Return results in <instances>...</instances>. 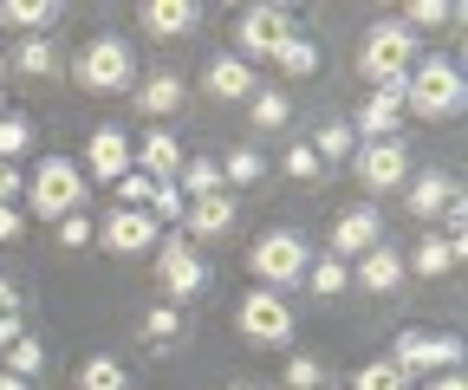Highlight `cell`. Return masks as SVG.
Listing matches in <instances>:
<instances>
[{
	"label": "cell",
	"mask_w": 468,
	"mask_h": 390,
	"mask_svg": "<svg viewBox=\"0 0 468 390\" xmlns=\"http://www.w3.org/2000/svg\"><path fill=\"white\" fill-rule=\"evenodd\" d=\"M261 176H267V156H261V150L241 143V150H228V156H221V189H228V195H234V189H248V183H261Z\"/></svg>",
	"instance_id": "cell-27"
},
{
	"label": "cell",
	"mask_w": 468,
	"mask_h": 390,
	"mask_svg": "<svg viewBox=\"0 0 468 390\" xmlns=\"http://www.w3.org/2000/svg\"><path fill=\"white\" fill-rule=\"evenodd\" d=\"M280 39H292V14L286 7H248L234 20V59L254 66V59H273Z\"/></svg>",
	"instance_id": "cell-10"
},
{
	"label": "cell",
	"mask_w": 468,
	"mask_h": 390,
	"mask_svg": "<svg viewBox=\"0 0 468 390\" xmlns=\"http://www.w3.org/2000/svg\"><path fill=\"white\" fill-rule=\"evenodd\" d=\"M351 170H358L365 195H403V183H410L417 163H410V143H403V137H384V143H358Z\"/></svg>",
	"instance_id": "cell-9"
},
{
	"label": "cell",
	"mask_w": 468,
	"mask_h": 390,
	"mask_svg": "<svg viewBox=\"0 0 468 390\" xmlns=\"http://www.w3.org/2000/svg\"><path fill=\"white\" fill-rule=\"evenodd\" d=\"M79 390H131V371L117 364L111 352H91V358L79 364Z\"/></svg>",
	"instance_id": "cell-28"
},
{
	"label": "cell",
	"mask_w": 468,
	"mask_h": 390,
	"mask_svg": "<svg viewBox=\"0 0 468 390\" xmlns=\"http://www.w3.org/2000/svg\"><path fill=\"white\" fill-rule=\"evenodd\" d=\"M176 189H183V202L221 195V163H215V156H189V163H183V176H176Z\"/></svg>",
	"instance_id": "cell-26"
},
{
	"label": "cell",
	"mask_w": 468,
	"mask_h": 390,
	"mask_svg": "<svg viewBox=\"0 0 468 390\" xmlns=\"http://www.w3.org/2000/svg\"><path fill=\"white\" fill-rule=\"evenodd\" d=\"M397 20H403L410 33H436V26H455V20H462V7H449V0H410Z\"/></svg>",
	"instance_id": "cell-30"
},
{
	"label": "cell",
	"mask_w": 468,
	"mask_h": 390,
	"mask_svg": "<svg viewBox=\"0 0 468 390\" xmlns=\"http://www.w3.org/2000/svg\"><path fill=\"white\" fill-rule=\"evenodd\" d=\"M20 195H27L20 163H0V208H20Z\"/></svg>",
	"instance_id": "cell-42"
},
{
	"label": "cell",
	"mask_w": 468,
	"mask_h": 390,
	"mask_svg": "<svg viewBox=\"0 0 468 390\" xmlns=\"http://www.w3.org/2000/svg\"><path fill=\"white\" fill-rule=\"evenodd\" d=\"M163 241V228L144 215V208H111L104 221H98V248L104 254H150Z\"/></svg>",
	"instance_id": "cell-13"
},
{
	"label": "cell",
	"mask_w": 468,
	"mask_h": 390,
	"mask_svg": "<svg viewBox=\"0 0 468 390\" xmlns=\"http://www.w3.org/2000/svg\"><path fill=\"white\" fill-rule=\"evenodd\" d=\"M371 248H384V215H378L371 202H358V208H345V215L332 221V248H325V254H338V260L351 267V260H365Z\"/></svg>",
	"instance_id": "cell-12"
},
{
	"label": "cell",
	"mask_w": 468,
	"mask_h": 390,
	"mask_svg": "<svg viewBox=\"0 0 468 390\" xmlns=\"http://www.w3.org/2000/svg\"><path fill=\"white\" fill-rule=\"evenodd\" d=\"M286 176L292 183H319L325 176V163L313 156V143H286Z\"/></svg>",
	"instance_id": "cell-39"
},
{
	"label": "cell",
	"mask_w": 468,
	"mask_h": 390,
	"mask_svg": "<svg viewBox=\"0 0 468 390\" xmlns=\"http://www.w3.org/2000/svg\"><path fill=\"white\" fill-rule=\"evenodd\" d=\"M417 52H423V39L410 33L403 20H378V26L365 33V46H358V72H365L371 91H378V85H397L410 66H417Z\"/></svg>",
	"instance_id": "cell-4"
},
{
	"label": "cell",
	"mask_w": 468,
	"mask_h": 390,
	"mask_svg": "<svg viewBox=\"0 0 468 390\" xmlns=\"http://www.w3.org/2000/svg\"><path fill=\"white\" fill-rule=\"evenodd\" d=\"M234 332L248 345H292V306L286 293H267V287H248L234 300Z\"/></svg>",
	"instance_id": "cell-8"
},
{
	"label": "cell",
	"mask_w": 468,
	"mask_h": 390,
	"mask_svg": "<svg viewBox=\"0 0 468 390\" xmlns=\"http://www.w3.org/2000/svg\"><path fill=\"white\" fill-rule=\"evenodd\" d=\"M248 118H254V131H286L292 104H286V91H254L248 98Z\"/></svg>",
	"instance_id": "cell-32"
},
{
	"label": "cell",
	"mask_w": 468,
	"mask_h": 390,
	"mask_svg": "<svg viewBox=\"0 0 468 390\" xmlns=\"http://www.w3.org/2000/svg\"><path fill=\"white\" fill-rule=\"evenodd\" d=\"M20 339H27V319L20 312H0V352H14Z\"/></svg>",
	"instance_id": "cell-43"
},
{
	"label": "cell",
	"mask_w": 468,
	"mask_h": 390,
	"mask_svg": "<svg viewBox=\"0 0 468 390\" xmlns=\"http://www.w3.org/2000/svg\"><path fill=\"white\" fill-rule=\"evenodd\" d=\"M0 390H27V384H20V377H7V371H0Z\"/></svg>",
	"instance_id": "cell-47"
},
{
	"label": "cell",
	"mask_w": 468,
	"mask_h": 390,
	"mask_svg": "<svg viewBox=\"0 0 468 390\" xmlns=\"http://www.w3.org/2000/svg\"><path fill=\"white\" fill-rule=\"evenodd\" d=\"M131 104L144 111L150 124H163L169 111H183V79H176V72H150V79H144V85L131 91Z\"/></svg>",
	"instance_id": "cell-20"
},
{
	"label": "cell",
	"mask_w": 468,
	"mask_h": 390,
	"mask_svg": "<svg viewBox=\"0 0 468 390\" xmlns=\"http://www.w3.org/2000/svg\"><path fill=\"white\" fill-rule=\"evenodd\" d=\"M0 358H7V377H20V384H27V377H39V371H46V345H39V339H33V332H27V339H20V345H14V352H0Z\"/></svg>",
	"instance_id": "cell-33"
},
{
	"label": "cell",
	"mask_w": 468,
	"mask_h": 390,
	"mask_svg": "<svg viewBox=\"0 0 468 390\" xmlns=\"http://www.w3.org/2000/svg\"><path fill=\"white\" fill-rule=\"evenodd\" d=\"M273 66H280L286 79H313V72H319V46L292 33V39H280V52H273Z\"/></svg>",
	"instance_id": "cell-31"
},
{
	"label": "cell",
	"mask_w": 468,
	"mask_h": 390,
	"mask_svg": "<svg viewBox=\"0 0 468 390\" xmlns=\"http://www.w3.org/2000/svg\"><path fill=\"white\" fill-rule=\"evenodd\" d=\"M85 170L72 156H46L39 170H33V183H27V215L33 221H66V215H79L85 208Z\"/></svg>",
	"instance_id": "cell-3"
},
{
	"label": "cell",
	"mask_w": 468,
	"mask_h": 390,
	"mask_svg": "<svg viewBox=\"0 0 468 390\" xmlns=\"http://www.w3.org/2000/svg\"><path fill=\"white\" fill-rule=\"evenodd\" d=\"M20 306H27V300H20V287L7 280V273H0V312H20Z\"/></svg>",
	"instance_id": "cell-45"
},
{
	"label": "cell",
	"mask_w": 468,
	"mask_h": 390,
	"mask_svg": "<svg viewBox=\"0 0 468 390\" xmlns=\"http://www.w3.org/2000/svg\"><path fill=\"white\" fill-rule=\"evenodd\" d=\"M202 85H208V98H254L261 85H254V66H241L234 52H221V59H208V72H202Z\"/></svg>",
	"instance_id": "cell-21"
},
{
	"label": "cell",
	"mask_w": 468,
	"mask_h": 390,
	"mask_svg": "<svg viewBox=\"0 0 468 390\" xmlns=\"http://www.w3.org/2000/svg\"><path fill=\"white\" fill-rule=\"evenodd\" d=\"M183 208H189V202H183V189H176V183H156V195H150V208H144V215L156 221V228H169V221L183 228Z\"/></svg>",
	"instance_id": "cell-36"
},
{
	"label": "cell",
	"mask_w": 468,
	"mask_h": 390,
	"mask_svg": "<svg viewBox=\"0 0 468 390\" xmlns=\"http://www.w3.org/2000/svg\"><path fill=\"white\" fill-rule=\"evenodd\" d=\"M27 143H33V124H27V118H14V111H0V163H14Z\"/></svg>",
	"instance_id": "cell-38"
},
{
	"label": "cell",
	"mask_w": 468,
	"mask_h": 390,
	"mask_svg": "<svg viewBox=\"0 0 468 390\" xmlns=\"http://www.w3.org/2000/svg\"><path fill=\"white\" fill-rule=\"evenodd\" d=\"M390 364L403 377H417V371H462V339L455 332H423V325H403L397 339H390Z\"/></svg>",
	"instance_id": "cell-7"
},
{
	"label": "cell",
	"mask_w": 468,
	"mask_h": 390,
	"mask_svg": "<svg viewBox=\"0 0 468 390\" xmlns=\"http://www.w3.org/2000/svg\"><path fill=\"white\" fill-rule=\"evenodd\" d=\"M455 195H462V183L442 176V170H410V183H403V208L417 215V221H436Z\"/></svg>",
	"instance_id": "cell-16"
},
{
	"label": "cell",
	"mask_w": 468,
	"mask_h": 390,
	"mask_svg": "<svg viewBox=\"0 0 468 390\" xmlns=\"http://www.w3.org/2000/svg\"><path fill=\"white\" fill-rule=\"evenodd\" d=\"M111 189H117V208H150V195H156V183L137 176V170H131L124 183H111Z\"/></svg>",
	"instance_id": "cell-41"
},
{
	"label": "cell",
	"mask_w": 468,
	"mask_h": 390,
	"mask_svg": "<svg viewBox=\"0 0 468 390\" xmlns=\"http://www.w3.org/2000/svg\"><path fill=\"white\" fill-rule=\"evenodd\" d=\"M306 267H313V248H306L300 228H267V235L248 248V273H254V287H267V293L300 287Z\"/></svg>",
	"instance_id": "cell-2"
},
{
	"label": "cell",
	"mask_w": 468,
	"mask_h": 390,
	"mask_svg": "<svg viewBox=\"0 0 468 390\" xmlns=\"http://www.w3.org/2000/svg\"><path fill=\"white\" fill-rule=\"evenodd\" d=\"M462 104H468L462 66L442 59V52H417V66L403 72V118L442 124V118H462Z\"/></svg>",
	"instance_id": "cell-1"
},
{
	"label": "cell",
	"mask_w": 468,
	"mask_h": 390,
	"mask_svg": "<svg viewBox=\"0 0 468 390\" xmlns=\"http://www.w3.org/2000/svg\"><path fill=\"white\" fill-rule=\"evenodd\" d=\"M27 235V215L20 208H0V241H20Z\"/></svg>",
	"instance_id": "cell-44"
},
{
	"label": "cell",
	"mask_w": 468,
	"mask_h": 390,
	"mask_svg": "<svg viewBox=\"0 0 468 390\" xmlns=\"http://www.w3.org/2000/svg\"><path fill=\"white\" fill-rule=\"evenodd\" d=\"M202 287H208V260L183 241V228L169 241H156V293H163V306L183 312V300H196Z\"/></svg>",
	"instance_id": "cell-6"
},
{
	"label": "cell",
	"mask_w": 468,
	"mask_h": 390,
	"mask_svg": "<svg viewBox=\"0 0 468 390\" xmlns=\"http://www.w3.org/2000/svg\"><path fill=\"white\" fill-rule=\"evenodd\" d=\"M430 390H468V377H462V371H436Z\"/></svg>",
	"instance_id": "cell-46"
},
{
	"label": "cell",
	"mask_w": 468,
	"mask_h": 390,
	"mask_svg": "<svg viewBox=\"0 0 468 390\" xmlns=\"http://www.w3.org/2000/svg\"><path fill=\"white\" fill-rule=\"evenodd\" d=\"M72 72H79V85L98 91V98L131 91V79H137L131 39H124V33H98V39H85V46H79V59H72Z\"/></svg>",
	"instance_id": "cell-5"
},
{
	"label": "cell",
	"mask_w": 468,
	"mask_h": 390,
	"mask_svg": "<svg viewBox=\"0 0 468 390\" xmlns=\"http://www.w3.org/2000/svg\"><path fill=\"white\" fill-rule=\"evenodd\" d=\"M144 339L150 345H176V339H183V312H176V306H150L144 312Z\"/></svg>",
	"instance_id": "cell-35"
},
{
	"label": "cell",
	"mask_w": 468,
	"mask_h": 390,
	"mask_svg": "<svg viewBox=\"0 0 468 390\" xmlns=\"http://www.w3.org/2000/svg\"><path fill=\"white\" fill-rule=\"evenodd\" d=\"M137 170V143L117 131V124H98L91 131V143H85V183L98 176V183H124Z\"/></svg>",
	"instance_id": "cell-11"
},
{
	"label": "cell",
	"mask_w": 468,
	"mask_h": 390,
	"mask_svg": "<svg viewBox=\"0 0 468 390\" xmlns=\"http://www.w3.org/2000/svg\"><path fill=\"white\" fill-rule=\"evenodd\" d=\"M0 20L20 26L27 39H46V26L58 20V0H0Z\"/></svg>",
	"instance_id": "cell-24"
},
{
	"label": "cell",
	"mask_w": 468,
	"mask_h": 390,
	"mask_svg": "<svg viewBox=\"0 0 468 390\" xmlns=\"http://www.w3.org/2000/svg\"><path fill=\"white\" fill-rule=\"evenodd\" d=\"M58 66V39H20L14 52H7V72H20V79H52Z\"/></svg>",
	"instance_id": "cell-22"
},
{
	"label": "cell",
	"mask_w": 468,
	"mask_h": 390,
	"mask_svg": "<svg viewBox=\"0 0 468 390\" xmlns=\"http://www.w3.org/2000/svg\"><path fill=\"white\" fill-rule=\"evenodd\" d=\"M313 156H319V163H345V156H358L351 118H325V124H319V137H313Z\"/></svg>",
	"instance_id": "cell-29"
},
{
	"label": "cell",
	"mask_w": 468,
	"mask_h": 390,
	"mask_svg": "<svg viewBox=\"0 0 468 390\" xmlns=\"http://www.w3.org/2000/svg\"><path fill=\"white\" fill-rule=\"evenodd\" d=\"M319 390H345V384H332V377H325V384H319Z\"/></svg>",
	"instance_id": "cell-48"
},
{
	"label": "cell",
	"mask_w": 468,
	"mask_h": 390,
	"mask_svg": "<svg viewBox=\"0 0 468 390\" xmlns=\"http://www.w3.org/2000/svg\"><path fill=\"white\" fill-rule=\"evenodd\" d=\"M183 137L176 131H163V124H150L144 137H137V176H150V183H176L183 176Z\"/></svg>",
	"instance_id": "cell-15"
},
{
	"label": "cell",
	"mask_w": 468,
	"mask_h": 390,
	"mask_svg": "<svg viewBox=\"0 0 468 390\" xmlns=\"http://www.w3.org/2000/svg\"><path fill=\"white\" fill-rule=\"evenodd\" d=\"M319 384H325V364L313 352H292L286 358V390H319Z\"/></svg>",
	"instance_id": "cell-37"
},
{
	"label": "cell",
	"mask_w": 468,
	"mask_h": 390,
	"mask_svg": "<svg viewBox=\"0 0 468 390\" xmlns=\"http://www.w3.org/2000/svg\"><path fill=\"white\" fill-rule=\"evenodd\" d=\"M403 267H410V273H423V280H442V273H455V267H462V248H449L442 235H423V241H417V254H410Z\"/></svg>",
	"instance_id": "cell-23"
},
{
	"label": "cell",
	"mask_w": 468,
	"mask_h": 390,
	"mask_svg": "<svg viewBox=\"0 0 468 390\" xmlns=\"http://www.w3.org/2000/svg\"><path fill=\"white\" fill-rule=\"evenodd\" d=\"M0 79H7V52H0Z\"/></svg>",
	"instance_id": "cell-49"
},
{
	"label": "cell",
	"mask_w": 468,
	"mask_h": 390,
	"mask_svg": "<svg viewBox=\"0 0 468 390\" xmlns=\"http://www.w3.org/2000/svg\"><path fill=\"white\" fill-rule=\"evenodd\" d=\"M183 228H189V241H221V235L234 228V195L221 189V195L189 202V208H183Z\"/></svg>",
	"instance_id": "cell-19"
},
{
	"label": "cell",
	"mask_w": 468,
	"mask_h": 390,
	"mask_svg": "<svg viewBox=\"0 0 468 390\" xmlns=\"http://www.w3.org/2000/svg\"><path fill=\"white\" fill-rule=\"evenodd\" d=\"M351 280H358L365 293H378V300H397V287L410 280V267H403V254L384 241V248H371V254L358 260V273H351Z\"/></svg>",
	"instance_id": "cell-18"
},
{
	"label": "cell",
	"mask_w": 468,
	"mask_h": 390,
	"mask_svg": "<svg viewBox=\"0 0 468 390\" xmlns=\"http://www.w3.org/2000/svg\"><path fill=\"white\" fill-rule=\"evenodd\" d=\"M345 390H410V377H403V371H397L390 358H371V364H365L358 377H351Z\"/></svg>",
	"instance_id": "cell-34"
},
{
	"label": "cell",
	"mask_w": 468,
	"mask_h": 390,
	"mask_svg": "<svg viewBox=\"0 0 468 390\" xmlns=\"http://www.w3.org/2000/svg\"><path fill=\"white\" fill-rule=\"evenodd\" d=\"M234 390H254V384H234Z\"/></svg>",
	"instance_id": "cell-50"
},
{
	"label": "cell",
	"mask_w": 468,
	"mask_h": 390,
	"mask_svg": "<svg viewBox=\"0 0 468 390\" xmlns=\"http://www.w3.org/2000/svg\"><path fill=\"white\" fill-rule=\"evenodd\" d=\"M52 228H58V248H91L98 241V221L79 208V215H66V221H52Z\"/></svg>",
	"instance_id": "cell-40"
},
{
	"label": "cell",
	"mask_w": 468,
	"mask_h": 390,
	"mask_svg": "<svg viewBox=\"0 0 468 390\" xmlns=\"http://www.w3.org/2000/svg\"><path fill=\"white\" fill-rule=\"evenodd\" d=\"M196 20H202L196 0H144L137 7V26L150 39H183V33H196Z\"/></svg>",
	"instance_id": "cell-17"
},
{
	"label": "cell",
	"mask_w": 468,
	"mask_h": 390,
	"mask_svg": "<svg viewBox=\"0 0 468 390\" xmlns=\"http://www.w3.org/2000/svg\"><path fill=\"white\" fill-rule=\"evenodd\" d=\"M313 300H338L345 287H351V267L338 260V254H313V267H306V280H300Z\"/></svg>",
	"instance_id": "cell-25"
},
{
	"label": "cell",
	"mask_w": 468,
	"mask_h": 390,
	"mask_svg": "<svg viewBox=\"0 0 468 390\" xmlns=\"http://www.w3.org/2000/svg\"><path fill=\"white\" fill-rule=\"evenodd\" d=\"M403 131V79L397 85H378L371 98H365V111L351 118V137L358 143H384V137H397Z\"/></svg>",
	"instance_id": "cell-14"
}]
</instances>
